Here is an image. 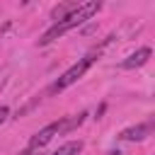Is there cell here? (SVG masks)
<instances>
[{
  "mask_svg": "<svg viewBox=\"0 0 155 155\" xmlns=\"http://www.w3.org/2000/svg\"><path fill=\"white\" fill-rule=\"evenodd\" d=\"M97 61V53H87V56H82V58H78V63H73L56 82H53V92H63L65 87H70L73 82H78L87 70H90V65Z\"/></svg>",
  "mask_w": 155,
  "mask_h": 155,
  "instance_id": "cell-2",
  "label": "cell"
},
{
  "mask_svg": "<svg viewBox=\"0 0 155 155\" xmlns=\"http://www.w3.org/2000/svg\"><path fill=\"white\" fill-rule=\"evenodd\" d=\"M61 131H63V121H53V124L44 126V128H41V131L29 140V150H36V153H39V150H41V148H44L53 136H58Z\"/></svg>",
  "mask_w": 155,
  "mask_h": 155,
  "instance_id": "cell-3",
  "label": "cell"
},
{
  "mask_svg": "<svg viewBox=\"0 0 155 155\" xmlns=\"http://www.w3.org/2000/svg\"><path fill=\"white\" fill-rule=\"evenodd\" d=\"M148 133H150V126H148V124H138V126H131V128L121 131L119 138H121V140H143Z\"/></svg>",
  "mask_w": 155,
  "mask_h": 155,
  "instance_id": "cell-5",
  "label": "cell"
},
{
  "mask_svg": "<svg viewBox=\"0 0 155 155\" xmlns=\"http://www.w3.org/2000/svg\"><path fill=\"white\" fill-rule=\"evenodd\" d=\"M150 48L148 46H143V48H138L136 53H131L128 58H124L121 61V68H126V70H133V68H140V65H145L148 63V58H150Z\"/></svg>",
  "mask_w": 155,
  "mask_h": 155,
  "instance_id": "cell-4",
  "label": "cell"
},
{
  "mask_svg": "<svg viewBox=\"0 0 155 155\" xmlns=\"http://www.w3.org/2000/svg\"><path fill=\"white\" fill-rule=\"evenodd\" d=\"M7 116H10V109H7V107H0V126L5 124V119H7Z\"/></svg>",
  "mask_w": 155,
  "mask_h": 155,
  "instance_id": "cell-8",
  "label": "cell"
},
{
  "mask_svg": "<svg viewBox=\"0 0 155 155\" xmlns=\"http://www.w3.org/2000/svg\"><path fill=\"white\" fill-rule=\"evenodd\" d=\"M102 10V2H97V0H87V2H80L78 5V10H73L65 19H61V22H56L48 31H44V36L39 39V46H46V44H51V41H56L58 36H63V34H68L70 29H75V27H80V24H85L87 19H92L97 12Z\"/></svg>",
  "mask_w": 155,
  "mask_h": 155,
  "instance_id": "cell-1",
  "label": "cell"
},
{
  "mask_svg": "<svg viewBox=\"0 0 155 155\" xmlns=\"http://www.w3.org/2000/svg\"><path fill=\"white\" fill-rule=\"evenodd\" d=\"M78 5L80 2H65V5H56L53 7V12H51V17L56 19V22H61V19H65L73 10H78Z\"/></svg>",
  "mask_w": 155,
  "mask_h": 155,
  "instance_id": "cell-6",
  "label": "cell"
},
{
  "mask_svg": "<svg viewBox=\"0 0 155 155\" xmlns=\"http://www.w3.org/2000/svg\"><path fill=\"white\" fill-rule=\"evenodd\" d=\"M82 150V143L80 140H68V143H63L58 150H53L51 155H78Z\"/></svg>",
  "mask_w": 155,
  "mask_h": 155,
  "instance_id": "cell-7",
  "label": "cell"
}]
</instances>
